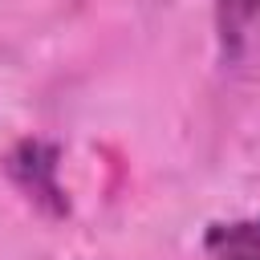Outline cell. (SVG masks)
<instances>
[{
    "label": "cell",
    "instance_id": "obj_1",
    "mask_svg": "<svg viewBox=\"0 0 260 260\" xmlns=\"http://www.w3.org/2000/svg\"><path fill=\"white\" fill-rule=\"evenodd\" d=\"M211 260H260V219L215 223L203 240Z\"/></svg>",
    "mask_w": 260,
    "mask_h": 260
},
{
    "label": "cell",
    "instance_id": "obj_2",
    "mask_svg": "<svg viewBox=\"0 0 260 260\" xmlns=\"http://www.w3.org/2000/svg\"><path fill=\"white\" fill-rule=\"evenodd\" d=\"M260 0H219V28H223V41H240L244 37V24L256 16Z\"/></svg>",
    "mask_w": 260,
    "mask_h": 260
}]
</instances>
